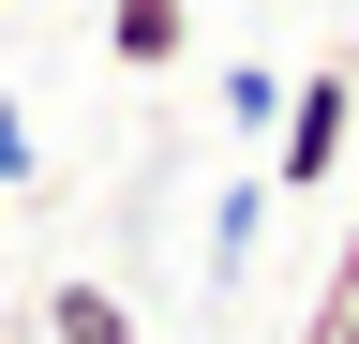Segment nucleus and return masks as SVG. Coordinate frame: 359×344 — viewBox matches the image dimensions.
I'll return each instance as SVG.
<instances>
[{
  "label": "nucleus",
  "mask_w": 359,
  "mask_h": 344,
  "mask_svg": "<svg viewBox=\"0 0 359 344\" xmlns=\"http://www.w3.org/2000/svg\"><path fill=\"white\" fill-rule=\"evenodd\" d=\"M45 344H150V329H135V299L105 270H60V284H45Z\"/></svg>",
  "instance_id": "3"
},
{
  "label": "nucleus",
  "mask_w": 359,
  "mask_h": 344,
  "mask_svg": "<svg viewBox=\"0 0 359 344\" xmlns=\"http://www.w3.org/2000/svg\"><path fill=\"white\" fill-rule=\"evenodd\" d=\"M344 150H359V30L314 75H285V105H269V195H330Z\"/></svg>",
  "instance_id": "1"
},
{
  "label": "nucleus",
  "mask_w": 359,
  "mask_h": 344,
  "mask_svg": "<svg viewBox=\"0 0 359 344\" xmlns=\"http://www.w3.org/2000/svg\"><path fill=\"white\" fill-rule=\"evenodd\" d=\"M0 195H30V105L0 90Z\"/></svg>",
  "instance_id": "6"
},
{
  "label": "nucleus",
  "mask_w": 359,
  "mask_h": 344,
  "mask_svg": "<svg viewBox=\"0 0 359 344\" xmlns=\"http://www.w3.org/2000/svg\"><path fill=\"white\" fill-rule=\"evenodd\" d=\"M269 105H285V75H269V60H240V75H224V120H240V135H269Z\"/></svg>",
  "instance_id": "5"
},
{
  "label": "nucleus",
  "mask_w": 359,
  "mask_h": 344,
  "mask_svg": "<svg viewBox=\"0 0 359 344\" xmlns=\"http://www.w3.org/2000/svg\"><path fill=\"white\" fill-rule=\"evenodd\" d=\"M105 60L120 75H180L195 60V0H105Z\"/></svg>",
  "instance_id": "2"
},
{
  "label": "nucleus",
  "mask_w": 359,
  "mask_h": 344,
  "mask_svg": "<svg viewBox=\"0 0 359 344\" xmlns=\"http://www.w3.org/2000/svg\"><path fill=\"white\" fill-rule=\"evenodd\" d=\"M255 225H269V180H224V209H210V284H240Z\"/></svg>",
  "instance_id": "4"
}]
</instances>
